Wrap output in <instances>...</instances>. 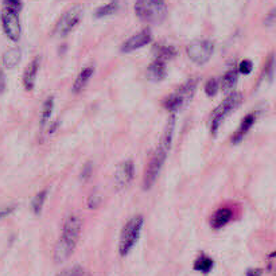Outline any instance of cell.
I'll return each mask as SVG.
<instances>
[{
    "instance_id": "ac0fdd59",
    "label": "cell",
    "mask_w": 276,
    "mask_h": 276,
    "mask_svg": "<svg viewBox=\"0 0 276 276\" xmlns=\"http://www.w3.org/2000/svg\"><path fill=\"white\" fill-rule=\"evenodd\" d=\"M92 73H93V69L92 67H87V69H83L80 72V75L77 76L75 84H73V92L75 93H79L80 91H83L84 87L87 85V83L91 79Z\"/></svg>"
},
{
    "instance_id": "7402d4cb",
    "label": "cell",
    "mask_w": 276,
    "mask_h": 276,
    "mask_svg": "<svg viewBox=\"0 0 276 276\" xmlns=\"http://www.w3.org/2000/svg\"><path fill=\"white\" fill-rule=\"evenodd\" d=\"M46 197H47V190H42V191H39V193L35 195V198H34L33 202H31V206H33V212L37 216L41 215L42 208H43V205H45Z\"/></svg>"
},
{
    "instance_id": "9c48e42d",
    "label": "cell",
    "mask_w": 276,
    "mask_h": 276,
    "mask_svg": "<svg viewBox=\"0 0 276 276\" xmlns=\"http://www.w3.org/2000/svg\"><path fill=\"white\" fill-rule=\"evenodd\" d=\"M2 27L7 37L14 42L19 41L21 38V21H19V13L10 11L3 9L2 13Z\"/></svg>"
},
{
    "instance_id": "d4e9b609",
    "label": "cell",
    "mask_w": 276,
    "mask_h": 276,
    "mask_svg": "<svg viewBox=\"0 0 276 276\" xmlns=\"http://www.w3.org/2000/svg\"><path fill=\"white\" fill-rule=\"evenodd\" d=\"M3 9L10 10V11H15V13H21V0H5L3 2Z\"/></svg>"
},
{
    "instance_id": "3957f363",
    "label": "cell",
    "mask_w": 276,
    "mask_h": 276,
    "mask_svg": "<svg viewBox=\"0 0 276 276\" xmlns=\"http://www.w3.org/2000/svg\"><path fill=\"white\" fill-rule=\"evenodd\" d=\"M135 13L142 21L159 23L167 15V7L165 0H136Z\"/></svg>"
},
{
    "instance_id": "30bf717a",
    "label": "cell",
    "mask_w": 276,
    "mask_h": 276,
    "mask_svg": "<svg viewBox=\"0 0 276 276\" xmlns=\"http://www.w3.org/2000/svg\"><path fill=\"white\" fill-rule=\"evenodd\" d=\"M135 175V166L132 161H124L123 163H120L117 170L115 173V186L117 190H123L124 187H127L133 179Z\"/></svg>"
},
{
    "instance_id": "2e32d148",
    "label": "cell",
    "mask_w": 276,
    "mask_h": 276,
    "mask_svg": "<svg viewBox=\"0 0 276 276\" xmlns=\"http://www.w3.org/2000/svg\"><path fill=\"white\" fill-rule=\"evenodd\" d=\"M22 59V53L19 49H10L3 54V66L7 69H14L19 65Z\"/></svg>"
},
{
    "instance_id": "4fadbf2b",
    "label": "cell",
    "mask_w": 276,
    "mask_h": 276,
    "mask_svg": "<svg viewBox=\"0 0 276 276\" xmlns=\"http://www.w3.org/2000/svg\"><path fill=\"white\" fill-rule=\"evenodd\" d=\"M166 77V61L157 58L147 69V79L154 83H159Z\"/></svg>"
},
{
    "instance_id": "4dcf8cb0",
    "label": "cell",
    "mask_w": 276,
    "mask_h": 276,
    "mask_svg": "<svg viewBox=\"0 0 276 276\" xmlns=\"http://www.w3.org/2000/svg\"><path fill=\"white\" fill-rule=\"evenodd\" d=\"M14 209H15L14 206H11V208H7V209H2V211H0V220L5 219L6 216H9L11 212H14Z\"/></svg>"
},
{
    "instance_id": "8fae6325",
    "label": "cell",
    "mask_w": 276,
    "mask_h": 276,
    "mask_svg": "<svg viewBox=\"0 0 276 276\" xmlns=\"http://www.w3.org/2000/svg\"><path fill=\"white\" fill-rule=\"evenodd\" d=\"M151 33L149 30H143L139 34H136L133 37H131L129 39L124 42L121 45V53H132L135 50L142 49L143 46L149 45L151 42Z\"/></svg>"
},
{
    "instance_id": "6da1fadb",
    "label": "cell",
    "mask_w": 276,
    "mask_h": 276,
    "mask_svg": "<svg viewBox=\"0 0 276 276\" xmlns=\"http://www.w3.org/2000/svg\"><path fill=\"white\" fill-rule=\"evenodd\" d=\"M174 127H175V115H171L170 120L167 121L165 132H163L161 143L158 146V149L155 150L149 166L146 167L145 175H143V190H146V191L153 187L162 166L165 165L166 157H167V153H169L170 147H171V142H173Z\"/></svg>"
},
{
    "instance_id": "ba28073f",
    "label": "cell",
    "mask_w": 276,
    "mask_h": 276,
    "mask_svg": "<svg viewBox=\"0 0 276 276\" xmlns=\"http://www.w3.org/2000/svg\"><path fill=\"white\" fill-rule=\"evenodd\" d=\"M213 49H215V46L211 41L202 39V41H194L193 43H190L186 51H187V55L194 63L205 65L206 62L211 59Z\"/></svg>"
},
{
    "instance_id": "277c9868",
    "label": "cell",
    "mask_w": 276,
    "mask_h": 276,
    "mask_svg": "<svg viewBox=\"0 0 276 276\" xmlns=\"http://www.w3.org/2000/svg\"><path fill=\"white\" fill-rule=\"evenodd\" d=\"M142 228H143V217L142 216H135L124 225L121 236H120L119 252L120 256L129 255V252L133 249V247L137 243V240L141 237Z\"/></svg>"
},
{
    "instance_id": "52a82bcc",
    "label": "cell",
    "mask_w": 276,
    "mask_h": 276,
    "mask_svg": "<svg viewBox=\"0 0 276 276\" xmlns=\"http://www.w3.org/2000/svg\"><path fill=\"white\" fill-rule=\"evenodd\" d=\"M83 15V9L80 6H75L66 11L61 17V19L57 22L55 29H54V34L59 38L66 37L67 34L71 33L72 30L75 29L76 26L79 25L80 19Z\"/></svg>"
},
{
    "instance_id": "1f68e13d",
    "label": "cell",
    "mask_w": 276,
    "mask_h": 276,
    "mask_svg": "<svg viewBox=\"0 0 276 276\" xmlns=\"http://www.w3.org/2000/svg\"><path fill=\"white\" fill-rule=\"evenodd\" d=\"M5 87H6L5 75H3V72H2V67H0V93L5 91Z\"/></svg>"
},
{
    "instance_id": "4316f807",
    "label": "cell",
    "mask_w": 276,
    "mask_h": 276,
    "mask_svg": "<svg viewBox=\"0 0 276 276\" xmlns=\"http://www.w3.org/2000/svg\"><path fill=\"white\" fill-rule=\"evenodd\" d=\"M101 202H103V199H101V197H100L97 193L91 194V197L88 198V206H89L91 209H97V208L101 205Z\"/></svg>"
},
{
    "instance_id": "8992f818",
    "label": "cell",
    "mask_w": 276,
    "mask_h": 276,
    "mask_svg": "<svg viewBox=\"0 0 276 276\" xmlns=\"http://www.w3.org/2000/svg\"><path fill=\"white\" fill-rule=\"evenodd\" d=\"M243 103V95L239 92H233L228 96L227 99L224 100L223 103L220 104L219 107L216 108L215 112L212 113V121H211V132L212 135H216L219 131L220 125L224 121V119L227 117L228 113H231L232 111H235L236 108L240 107V104Z\"/></svg>"
},
{
    "instance_id": "44dd1931",
    "label": "cell",
    "mask_w": 276,
    "mask_h": 276,
    "mask_svg": "<svg viewBox=\"0 0 276 276\" xmlns=\"http://www.w3.org/2000/svg\"><path fill=\"white\" fill-rule=\"evenodd\" d=\"M154 50H158V51H155V55H157V58H159V59H163V61H169V59L175 57V49L171 47V46L159 45L155 46V49Z\"/></svg>"
},
{
    "instance_id": "d6a6232c",
    "label": "cell",
    "mask_w": 276,
    "mask_h": 276,
    "mask_svg": "<svg viewBox=\"0 0 276 276\" xmlns=\"http://www.w3.org/2000/svg\"><path fill=\"white\" fill-rule=\"evenodd\" d=\"M273 17H275V11H271V14H269V17H268L267 21H265V25L272 26V23H273Z\"/></svg>"
},
{
    "instance_id": "ffe728a7",
    "label": "cell",
    "mask_w": 276,
    "mask_h": 276,
    "mask_svg": "<svg viewBox=\"0 0 276 276\" xmlns=\"http://www.w3.org/2000/svg\"><path fill=\"white\" fill-rule=\"evenodd\" d=\"M54 109V97H49L43 104V109H42V117H41V125L42 128L46 127V124L50 121L51 113Z\"/></svg>"
},
{
    "instance_id": "7a4b0ae2",
    "label": "cell",
    "mask_w": 276,
    "mask_h": 276,
    "mask_svg": "<svg viewBox=\"0 0 276 276\" xmlns=\"http://www.w3.org/2000/svg\"><path fill=\"white\" fill-rule=\"evenodd\" d=\"M83 229V221L79 216L72 215L66 219L62 229V235L58 240L55 249H54V260L55 263H63L69 259V256L73 253L76 244L80 239V233Z\"/></svg>"
},
{
    "instance_id": "7c38bea8",
    "label": "cell",
    "mask_w": 276,
    "mask_h": 276,
    "mask_svg": "<svg viewBox=\"0 0 276 276\" xmlns=\"http://www.w3.org/2000/svg\"><path fill=\"white\" fill-rule=\"evenodd\" d=\"M39 57L34 58L30 62L29 66L26 67L25 73H23V85H25L26 91H31L35 85V80H37V73L39 69Z\"/></svg>"
},
{
    "instance_id": "5bb4252c",
    "label": "cell",
    "mask_w": 276,
    "mask_h": 276,
    "mask_svg": "<svg viewBox=\"0 0 276 276\" xmlns=\"http://www.w3.org/2000/svg\"><path fill=\"white\" fill-rule=\"evenodd\" d=\"M256 121V116L253 115V113H249V115H247L245 117H244V120L241 121V124H240L239 129H237V132H236L235 135L232 136V143H240V142L243 141L244 136L247 135L248 132H249V129L252 128V125L255 124Z\"/></svg>"
},
{
    "instance_id": "83f0119b",
    "label": "cell",
    "mask_w": 276,
    "mask_h": 276,
    "mask_svg": "<svg viewBox=\"0 0 276 276\" xmlns=\"http://www.w3.org/2000/svg\"><path fill=\"white\" fill-rule=\"evenodd\" d=\"M252 69H253V63H252L249 59H244L241 61L239 66V72L240 73H243V75H251Z\"/></svg>"
},
{
    "instance_id": "cb8c5ba5",
    "label": "cell",
    "mask_w": 276,
    "mask_h": 276,
    "mask_svg": "<svg viewBox=\"0 0 276 276\" xmlns=\"http://www.w3.org/2000/svg\"><path fill=\"white\" fill-rule=\"evenodd\" d=\"M219 88H220V84H219V81H217V79L208 80V83H206V85H205L206 95L209 96V97H212V96H216V93L219 92Z\"/></svg>"
},
{
    "instance_id": "9a60e30c",
    "label": "cell",
    "mask_w": 276,
    "mask_h": 276,
    "mask_svg": "<svg viewBox=\"0 0 276 276\" xmlns=\"http://www.w3.org/2000/svg\"><path fill=\"white\" fill-rule=\"evenodd\" d=\"M232 216H233V212L229 209V208H221L219 211L215 212V215L211 220L212 228L215 229H220V228L225 227L229 221H231Z\"/></svg>"
},
{
    "instance_id": "f546056e",
    "label": "cell",
    "mask_w": 276,
    "mask_h": 276,
    "mask_svg": "<svg viewBox=\"0 0 276 276\" xmlns=\"http://www.w3.org/2000/svg\"><path fill=\"white\" fill-rule=\"evenodd\" d=\"M263 275V269L261 268H251L248 269L245 276H261Z\"/></svg>"
},
{
    "instance_id": "484cf974",
    "label": "cell",
    "mask_w": 276,
    "mask_h": 276,
    "mask_svg": "<svg viewBox=\"0 0 276 276\" xmlns=\"http://www.w3.org/2000/svg\"><path fill=\"white\" fill-rule=\"evenodd\" d=\"M58 276H85V271L80 265H75V267L67 268L63 272H61Z\"/></svg>"
},
{
    "instance_id": "f1b7e54d",
    "label": "cell",
    "mask_w": 276,
    "mask_h": 276,
    "mask_svg": "<svg viewBox=\"0 0 276 276\" xmlns=\"http://www.w3.org/2000/svg\"><path fill=\"white\" fill-rule=\"evenodd\" d=\"M92 170H93V166H92L91 162H88L87 165L83 167V171H81V175H80V178H81L83 181H88V179H89V177L92 175Z\"/></svg>"
},
{
    "instance_id": "e0dca14e",
    "label": "cell",
    "mask_w": 276,
    "mask_h": 276,
    "mask_svg": "<svg viewBox=\"0 0 276 276\" xmlns=\"http://www.w3.org/2000/svg\"><path fill=\"white\" fill-rule=\"evenodd\" d=\"M215 267V261L212 257H209L205 253H202L197 257V260L194 261V269L197 272H202V273H209Z\"/></svg>"
},
{
    "instance_id": "d6986e66",
    "label": "cell",
    "mask_w": 276,
    "mask_h": 276,
    "mask_svg": "<svg viewBox=\"0 0 276 276\" xmlns=\"http://www.w3.org/2000/svg\"><path fill=\"white\" fill-rule=\"evenodd\" d=\"M237 79H239V75L236 71H228L225 75H224L223 80H221V88H223L224 92L232 91L233 88L236 87V83H237Z\"/></svg>"
},
{
    "instance_id": "5b68a950",
    "label": "cell",
    "mask_w": 276,
    "mask_h": 276,
    "mask_svg": "<svg viewBox=\"0 0 276 276\" xmlns=\"http://www.w3.org/2000/svg\"><path fill=\"white\" fill-rule=\"evenodd\" d=\"M197 80H189L187 83L178 88L177 91L173 92L171 95L167 96L163 100V107L165 109L170 112H175L178 109H181L182 107H185L186 104H189L191 99L194 97L195 89H197Z\"/></svg>"
},
{
    "instance_id": "603a6c76",
    "label": "cell",
    "mask_w": 276,
    "mask_h": 276,
    "mask_svg": "<svg viewBox=\"0 0 276 276\" xmlns=\"http://www.w3.org/2000/svg\"><path fill=\"white\" fill-rule=\"evenodd\" d=\"M116 11H117V3H116V2H111V3H108V5L100 7V9L96 11V17L97 18L107 17V15L115 14Z\"/></svg>"
}]
</instances>
